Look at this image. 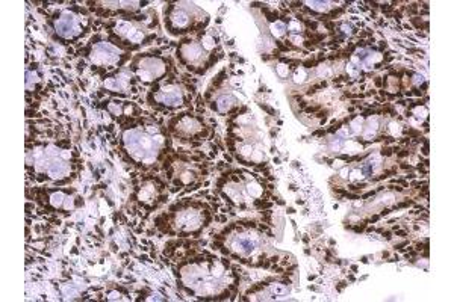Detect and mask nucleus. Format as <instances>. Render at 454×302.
Returning <instances> with one entry per match:
<instances>
[{"mask_svg":"<svg viewBox=\"0 0 454 302\" xmlns=\"http://www.w3.org/2000/svg\"><path fill=\"white\" fill-rule=\"evenodd\" d=\"M77 29V23L71 15H63L56 21V30L63 37H71Z\"/></svg>","mask_w":454,"mask_h":302,"instance_id":"1","label":"nucleus"},{"mask_svg":"<svg viewBox=\"0 0 454 302\" xmlns=\"http://www.w3.org/2000/svg\"><path fill=\"white\" fill-rule=\"evenodd\" d=\"M47 172L52 177H63L67 172V165L61 160H53L49 166H47Z\"/></svg>","mask_w":454,"mask_h":302,"instance_id":"2","label":"nucleus"}]
</instances>
